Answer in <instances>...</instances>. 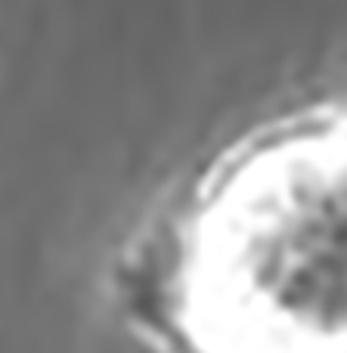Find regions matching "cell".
<instances>
[{"label":"cell","mask_w":347,"mask_h":353,"mask_svg":"<svg viewBox=\"0 0 347 353\" xmlns=\"http://www.w3.org/2000/svg\"><path fill=\"white\" fill-rule=\"evenodd\" d=\"M146 325L171 353H347V105L230 149L152 248Z\"/></svg>","instance_id":"6da1fadb"}]
</instances>
